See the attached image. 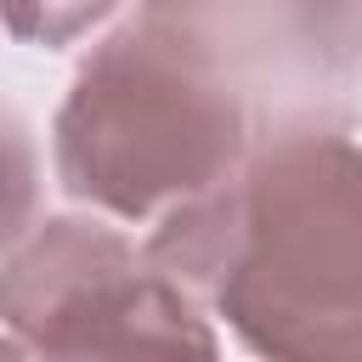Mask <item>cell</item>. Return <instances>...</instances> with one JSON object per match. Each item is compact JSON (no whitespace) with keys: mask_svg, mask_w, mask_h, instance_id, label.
Instances as JSON below:
<instances>
[{"mask_svg":"<svg viewBox=\"0 0 362 362\" xmlns=\"http://www.w3.org/2000/svg\"><path fill=\"white\" fill-rule=\"evenodd\" d=\"M147 260L260 362H362V147L260 141L226 181L158 215Z\"/></svg>","mask_w":362,"mask_h":362,"instance_id":"cell-1","label":"cell"},{"mask_svg":"<svg viewBox=\"0 0 362 362\" xmlns=\"http://www.w3.org/2000/svg\"><path fill=\"white\" fill-rule=\"evenodd\" d=\"M249 153L255 124L238 96L136 17L90 45L51 124L62 192L119 221L170 215Z\"/></svg>","mask_w":362,"mask_h":362,"instance_id":"cell-2","label":"cell"},{"mask_svg":"<svg viewBox=\"0 0 362 362\" xmlns=\"http://www.w3.org/2000/svg\"><path fill=\"white\" fill-rule=\"evenodd\" d=\"M305 17L328 57L362 74V0H305Z\"/></svg>","mask_w":362,"mask_h":362,"instance_id":"cell-7","label":"cell"},{"mask_svg":"<svg viewBox=\"0 0 362 362\" xmlns=\"http://www.w3.org/2000/svg\"><path fill=\"white\" fill-rule=\"evenodd\" d=\"M119 0H0V28L23 45H74L79 34H90Z\"/></svg>","mask_w":362,"mask_h":362,"instance_id":"cell-6","label":"cell"},{"mask_svg":"<svg viewBox=\"0 0 362 362\" xmlns=\"http://www.w3.org/2000/svg\"><path fill=\"white\" fill-rule=\"evenodd\" d=\"M0 362H28V356H23V345H17L11 334H0Z\"/></svg>","mask_w":362,"mask_h":362,"instance_id":"cell-8","label":"cell"},{"mask_svg":"<svg viewBox=\"0 0 362 362\" xmlns=\"http://www.w3.org/2000/svg\"><path fill=\"white\" fill-rule=\"evenodd\" d=\"M0 322L28 362H221L204 305L90 215H51L0 260Z\"/></svg>","mask_w":362,"mask_h":362,"instance_id":"cell-3","label":"cell"},{"mask_svg":"<svg viewBox=\"0 0 362 362\" xmlns=\"http://www.w3.org/2000/svg\"><path fill=\"white\" fill-rule=\"evenodd\" d=\"M136 23L238 96L255 147L277 136H351L362 119V74L328 57L305 0H141Z\"/></svg>","mask_w":362,"mask_h":362,"instance_id":"cell-4","label":"cell"},{"mask_svg":"<svg viewBox=\"0 0 362 362\" xmlns=\"http://www.w3.org/2000/svg\"><path fill=\"white\" fill-rule=\"evenodd\" d=\"M40 226V153L17 107L0 102V260Z\"/></svg>","mask_w":362,"mask_h":362,"instance_id":"cell-5","label":"cell"}]
</instances>
